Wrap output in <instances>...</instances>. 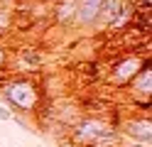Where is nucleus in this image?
I'll use <instances>...</instances> for the list:
<instances>
[{"label": "nucleus", "instance_id": "nucleus-1", "mask_svg": "<svg viewBox=\"0 0 152 147\" xmlns=\"http://www.w3.org/2000/svg\"><path fill=\"white\" fill-rule=\"evenodd\" d=\"M118 125L106 115H88L71 125V145L76 147H120Z\"/></svg>", "mask_w": 152, "mask_h": 147}, {"label": "nucleus", "instance_id": "nucleus-2", "mask_svg": "<svg viewBox=\"0 0 152 147\" xmlns=\"http://www.w3.org/2000/svg\"><path fill=\"white\" fill-rule=\"evenodd\" d=\"M0 96L15 115L37 113L42 105V86L32 76H7L0 81Z\"/></svg>", "mask_w": 152, "mask_h": 147}, {"label": "nucleus", "instance_id": "nucleus-3", "mask_svg": "<svg viewBox=\"0 0 152 147\" xmlns=\"http://www.w3.org/2000/svg\"><path fill=\"white\" fill-rule=\"evenodd\" d=\"M150 61V56L145 59L142 54H120L118 59H113V64L108 69V81L115 88H125L132 78L140 74V69Z\"/></svg>", "mask_w": 152, "mask_h": 147}, {"label": "nucleus", "instance_id": "nucleus-4", "mask_svg": "<svg viewBox=\"0 0 152 147\" xmlns=\"http://www.w3.org/2000/svg\"><path fill=\"white\" fill-rule=\"evenodd\" d=\"M118 132H120V137H128V140L137 142V145L150 147V142H152V123H150V115L140 113V115L125 118L123 123H118Z\"/></svg>", "mask_w": 152, "mask_h": 147}, {"label": "nucleus", "instance_id": "nucleus-5", "mask_svg": "<svg viewBox=\"0 0 152 147\" xmlns=\"http://www.w3.org/2000/svg\"><path fill=\"white\" fill-rule=\"evenodd\" d=\"M132 98H137V103H147L150 105V93H152V66L150 61L140 69V74L125 86Z\"/></svg>", "mask_w": 152, "mask_h": 147}, {"label": "nucleus", "instance_id": "nucleus-6", "mask_svg": "<svg viewBox=\"0 0 152 147\" xmlns=\"http://www.w3.org/2000/svg\"><path fill=\"white\" fill-rule=\"evenodd\" d=\"M101 5H103V0H79L76 17H74V27H81V29L96 27L98 17H101Z\"/></svg>", "mask_w": 152, "mask_h": 147}, {"label": "nucleus", "instance_id": "nucleus-7", "mask_svg": "<svg viewBox=\"0 0 152 147\" xmlns=\"http://www.w3.org/2000/svg\"><path fill=\"white\" fill-rule=\"evenodd\" d=\"M76 7L79 0H59L52 7V17L59 27H74V17H76Z\"/></svg>", "mask_w": 152, "mask_h": 147}, {"label": "nucleus", "instance_id": "nucleus-8", "mask_svg": "<svg viewBox=\"0 0 152 147\" xmlns=\"http://www.w3.org/2000/svg\"><path fill=\"white\" fill-rule=\"evenodd\" d=\"M17 64H22L27 69H39L42 66V54L37 52V49H30V47H25L20 56H17Z\"/></svg>", "mask_w": 152, "mask_h": 147}, {"label": "nucleus", "instance_id": "nucleus-9", "mask_svg": "<svg viewBox=\"0 0 152 147\" xmlns=\"http://www.w3.org/2000/svg\"><path fill=\"white\" fill-rule=\"evenodd\" d=\"M10 27H12V15L5 7H0V37L10 32Z\"/></svg>", "mask_w": 152, "mask_h": 147}, {"label": "nucleus", "instance_id": "nucleus-10", "mask_svg": "<svg viewBox=\"0 0 152 147\" xmlns=\"http://www.w3.org/2000/svg\"><path fill=\"white\" fill-rule=\"evenodd\" d=\"M7 61H10V52H7V47L0 42V71H5V69L10 66Z\"/></svg>", "mask_w": 152, "mask_h": 147}, {"label": "nucleus", "instance_id": "nucleus-11", "mask_svg": "<svg viewBox=\"0 0 152 147\" xmlns=\"http://www.w3.org/2000/svg\"><path fill=\"white\" fill-rule=\"evenodd\" d=\"M0 120H12V113L7 108H0Z\"/></svg>", "mask_w": 152, "mask_h": 147}]
</instances>
